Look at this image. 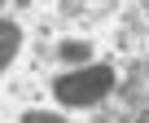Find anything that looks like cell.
Segmentation results:
<instances>
[{"label":"cell","instance_id":"cell-1","mask_svg":"<svg viewBox=\"0 0 149 123\" xmlns=\"http://www.w3.org/2000/svg\"><path fill=\"white\" fill-rule=\"evenodd\" d=\"M114 88V71L110 66H84V71H70V75H57L53 79V97L61 106H97L101 97H110Z\"/></svg>","mask_w":149,"mask_h":123},{"label":"cell","instance_id":"cell-2","mask_svg":"<svg viewBox=\"0 0 149 123\" xmlns=\"http://www.w3.org/2000/svg\"><path fill=\"white\" fill-rule=\"evenodd\" d=\"M18 48H22V27H18L13 18H0V75L13 66Z\"/></svg>","mask_w":149,"mask_h":123},{"label":"cell","instance_id":"cell-3","mask_svg":"<svg viewBox=\"0 0 149 123\" xmlns=\"http://www.w3.org/2000/svg\"><path fill=\"white\" fill-rule=\"evenodd\" d=\"M88 53H92L88 40H66V44H61V57H66V62H88Z\"/></svg>","mask_w":149,"mask_h":123},{"label":"cell","instance_id":"cell-4","mask_svg":"<svg viewBox=\"0 0 149 123\" xmlns=\"http://www.w3.org/2000/svg\"><path fill=\"white\" fill-rule=\"evenodd\" d=\"M22 123H66V119H61V114H48V110H26Z\"/></svg>","mask_w":149,"mask_h":123},{"label":"cell","instance_id":"cell-5","mask_svg":"<svg viewBox=\"0 0 149 123\" xmlns=\"http://www.w3.org/2000/svg\"><path fill=\"white\" fill-rule=\"evenodd\" d=\"M136 123H149V110H145V114H140V119H136Z\"/></svg>","mask_w":149,"mask_h":123},{"label":"cell","instance_id":"cell-6","mask_svg":"<svg viewBox=\"0 0 149 123\" xmlns=\"http://www.w3.org/2000/svg\"><path fill=\"white\" fill-rule=\"evenodd\" d=\"M145 75H149V62H145Z\"/></svg>","mask_w":149,"mask_h":123}]
</instances>
